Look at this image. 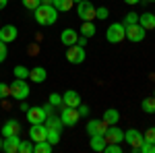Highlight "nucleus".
Here are the masks:
<instances>
[{
  "label": "nucleus",
  "instance_id": "nucleus-1",
  "mask_svg": "<svg viewBox=\"0 0 155 153\" xmlns=\"http://www.w3.org/2000/svg\"><path fill=\"white\" fill-rule=\"evenodd\" d=\"M33 17H35L37 25L48 27V25H54L58 21V11H56L52 4H39L35 11H33Z\"/></svg>",
  "mask_w": 155,
  "mask_h": 153
},
{
  "label": "nucleus",
  "instance_id": "nucleus-2",
  "mask_svg": "<svg viewBox=\"0 0 155 153\" xmlns=\"http://www.w3.org/2000/svg\"><path fill=\"white\" fill-rule=\"evenodd\" d=\"M106 39L110 44H120L126 39V25L124 23H112L106 31Z\"/></svg>",
  "mask_w": 155,
  "mask_h": 153
},
{
  "label": "nucleus",
  "instance_id": "nucleus-3",
  "mask_svg": "<svg viewBox=\"0 0 155 153\" xmlns=\"http://www.w3.org/2000/svg\"><path fill=\"white\" fill-rule=\"evenodd\" d=\"M11 97L23 101L29 97V83L27 79H15V83H11Z\"/></svg>",
  "mask_w": 155,
  "mask_h": 153
},
{
  "label": "nucleus",
  "instance_id": "nucleus-4",
  "mask_svg": "<svg viewBox=\"0 0 155 153\" xmlns=\"http://www.w3.org/2000/svg\"><path fill=\"white\" fill-rule=\"evenodd\" d=\"M60 120L64 126H74L79 120H81V114L77 108H68V106H62V112H60Z\"/></svg>",
  "mask_w": 155,
  "mask_h": 153
},
{
  "label": "nucleus",
  "instance_id": "nucleus-5",
  "mask_svg": "<svg viewBox=\"0 0 155 153\" xmlns=\"http://www.w3.org/2000/svg\"><path fill=\"white\" fill-rule=\"evenodd\" d=\"M124 141L130 145L132 151H139V149H141V145L145 143V137H143V132H141V130L130 128V130H126V132H124Z\"/></svg>",
  "mask_w": 155,
  "mask_h": 153
},
{
  "label": "nucleus",
  "instance_id": "nucleus-6",
  "mask_svg": "<svg viewBox=\"0 0 155 153\" xmlns=\"http://www.w3.org/2000/svg\"><path fill=\"white\" fill-rule=\"evenodd\" d=\"M77 15L81 17V21H93L95 19V6L89 0H83L77 4Z\"/></svg>",
  "mask_w": 155,
  "mask_h": 153
},
{
  "label": "nucleus",
  "instance_id": "nucleus-7",
  "mask_svg": "<svg viewBox=\"0 0 155 153\" xmlns=\"http://www.w3.org/2000/svg\"><path fill=\"white\" fill-rule=\"evenodd\" d=\"M66 60H68L71 64H81L85 60V48L79 46V44L68 46V50H66Z\"/></svg>",
  "mask_w": 155,
  "mask_h": 153
},
{
  "label": "nucleus",
  "instance_id": "nucleus-8",
  "mask_svg": "<svg viewBox=\"0 0 155 153\" xmlns=\"http://www.w3.org/2000/svg\"><path fill=\"white\" fill-rule=\"evenodd\" d=\"M145 29L141 23H132V25H126V39L130 42H143L145 39Z\"/></svg>",
  "mask_w": 155,
  "mask_h": 153
},
{
  "label": "nucleus",
  "instance_id": "nucleus-9",
  "mask_svg": "<svg viewBox=\"0 0 155 153\" xmlns=\"http://www.w3.org/2000/svg\"><path fill=\"white\" fill-rule=\"evenodd\" d=\"M25 114H27V120L31 124H44L46 122V116H48L46 108H29Z\"/></svg>",
  "mask_w": 155,
  "mask_h": 153
},
{
  "label": "nucleus",
  "instance_id": "nucleus-10",
  "mask_svg": "<svg viewBox=\"0 0 155 153\" xmlns=\"http://www.w3.org/2000/svg\"><path fill=\"white\" fill-rule=\"evenodd\" d=\"M104 139H106V145L107 143H122L124 141V130L118 128V124H112V126H107Z\"/></svg>",
  "mask_w": 155,
  "mask_h": 153
},
{
  "label": "nucleus",
  "instance_id": "nucleus-11",
  "mask_svg": "<svg viewBox=\"0 0 155 153\" xmlns=\"http://www.w3.org/2000/svg\"><path fill=\"white\" fill-rule=\"evenodd\" d=\"M46 137H48V126H46V124H31V128H29V139L33 143L46 141Z\"/></svg>",
  "mask_w": 155,
  "mask_h": 153
},
{
  "label": "nucleus",
  "instance_id": "nucleus-12",
  "mask_svg": "<svg viewBox=\"0 0 155 153\" xmlns=\"http://www.w3.org/2000/svg\"><path fill=\"white\" fill-rule=\"evenodd\" d=\"M107 126L110 124L104 118L101 120H91V122H87V132H89V137H93V135H106Z\"/></svg>",
  "mask_w": 155,
  "mask_h": 153
},
{
  "label": "nucleus",
  "instance_id": "nucleus-13",
  "mask_svg": "<svg viewBox=\"0 0 155 153\" xmlns=\"http://www.w3.org/2000/svg\"><path fill=\"white\" fill-rule=\"evenodd\" d=\"M17 35H19V31H17L15 25H2V27H0V39H2L4 44L17 42Z\"/></svg>",
  "mask_w": 155,
  "mask_h": 153
},
{
  "label": "nucleus",
  "instance_id": "nucleus-14",
  "mask_svg": "<svg viewBox=\"0 0 155 153\" xmlns=\"http://www.w3.org/2000/svg\"><path fill=\"white\" fill-rule=\"evenodd\" d=\"M19 145H21L19 135H15V137H4V141H2V151H6V153H19Z\"/></svg>",
  "mask_w": 155,
  "mask_h": 153
},
{
  "label": "nucleus",
  "instance_id": "nucleus-15",
  "mask_svg": "<svg viewBox=\"0 0 155 153\" xmlns=\"http://www.w3.org/2000/svg\"><path fill=\"white\" fill-rule=\"evenodd\" d=\"M81 104V95L77 93L74 89H68L66 93L62 95V106H68V108H77Z\"/></svg>",
  "mask_w": 155,
  "mask_h": 153
},
{
  "label": "nucleus",
  "instance_id": "nucleus-16",
  "mask_svg": "<svg viewBox=\"0 0 155 153\" xmlns=\"http://www.w3.org/2000/svg\"><path fill=\"white\" fill-rule=\"evenodd\" d=\"M77 39H79V33H77L74 29H71V27H68V29H64V31L60 33V42H62L66 48L74 46V44H77Z\"/></svg>",
  "mask_w": 155,
  "mask_h": 153
},
{
  "label": "nucleus",
  "instance_id": "nucleus-17",
  "mask_svg": "<svg viewBox=\"0 0 155 153\" xmlns=\"http://www.w3.org/2000/svg\"><path fill=\"white\" fill-rule=\"evenodd\" d=\"M0 132H2V137H15V135L21 132V124H19L17 120H8V122L0 128Z\"/></svg>",
  "mask_w": 155,
  "mask_h": 153
},
{
  "label": "nucleus",
  "instance_id": "nucleus-18",
  "mask_svg": "<svg viewBox=\"0 0 155 153\" xmlns=\"http://www.w3.org/2000/svg\"><path fill=\"white\" fill-rule=\"evenodd\" d=\"M46 77H48V72H46L44 66H33V68H29V81L44 83V81H46Z\"/></svg>",
  "mask_w": 155,
  "mask_h": 153
},
{
  "label": "nucleus",
  "instance_id": "nucleus-19",
  "mask_svg": "<svg viewBox=\"0 0 155 153\" xmlns=\"http://www.w3.org/2000/svg\"><path fill=\"white\" fill-rule=\"evenodd\" d=\"M89 147H91L93 151L101 153L104 149H106V139H104V135H93L91 141H89Z\"/></svg>",
  "mask_w": 155,
  "mask_h": 153
},
{
  "label": "nucleus",
  "instance_id": "nucleus-20",
  "mask_svg": "<svg viewBox=\"0 0 155 153\" xmlns=\"http://www.w3.org/2000/svg\"><path fill=\"white\" fill-rule=\"evenodd\" d=\"M139 23L143 25L145 29H155V15L153 12H143V15H139Z\"/></svg>",
  "mask_w": 155,
  "mask_h": 153
},
{
  "label": "nucleus",
  "instance_id": "nucleus-21",
  "mask_svg": "<svg viewBox=\"0 0 155 153\" xmlns=\"http://www.w3.org/2000/svg\"><path fill=\"white\" fill-rule=\"evenodd\" d=\"M104 120H106L110 126H112V124H118V120H120V112H118V110H114V108H107L106 112H104Z\"/></svg>",
  "mask_w": 155,
  "mask_h": 153
},
{
  "label": "nucleus",
  "instance_id": "nucleus-22",
  "mask_svg": "<svg viewBox=\"0 0 155 153\" xmlns=\"http://www.w3.org/2000/svg\"><path fill=\"white\" fill-rule=\"evenodd\" d=\"M52 6H54L58 12H68L72 6H74V2H72V0H54Z\"/></svg>",
  "mask_w": 155,
  "mask_h": 153
},
{
  "label": "nucleus",
  "instance_id": "nucleus-23",
  "mask_svg": "<svg viewBox=\"0 0 155 153\" xmlns=\"http://www.w3.org/2000/svg\"><path fill=\"white\" fill-rule=\"evenodd\" d=\"M81 35L83 37H93L95 35V23L93 21H83V25H81Z\"/></svg>",
  "mask_w": 155,
  "mask_h": 153
},
{
  "label": "nucleus",
  "instance_id": "nucleus-24",
  "mask_svg": "<svg viewBox=\"0 0 155 153\" xmlns=\"http://www.w3.org/2000/svg\"><path fill=\"white\" fill-rule=\"evenodd\" d=\"M48 128H58V130H62V120H60V116H54V114H50V116H46V122H44Z\"/></svg>",
  "mask_w": 155,
  "mask_h": 153
},
{
  "label": "nucleus",
  "instance_id": "nucleus-25",
  "mask_svg": "<svg viewBox=\"0 0 155 153\" xmlns=\"http://www.w3.org/2000/svg\"><path fill=\"white\" fill-rule=\"evenodd\" d=\"M52 143L48 141H39V143H33V153H50L52 151Z\"/></svg>",
  "mask_w": 155,
  "mask_h": 153
},
{
  "label": "nucleus",
  "instance_id": "nucleus-26",
  "mask_svg": "<svg viewBox=\"0 0 155 153\" xmlns=\"http://www.w3.org/2000/svg\"><path fill=\"white\" fill-rule=\"evenodd\" d=\"M141 108H143L145 114H155V95L153 97H145L143 104H141Z\"/></svg>",
  "mask_w": 155,
  "mask_h": 153
},
{
  "label": "nucleus",
  "instance_id": "nucleus-27",
  "mask_svg": "<svg viewBox=\"0 0 155 153\" xmlns=\"http://www.w3.org/2000/svg\"><path fill=\"white\" fill-rule=\"evenodd\" d=\"M46 141L52 143V145H58V143H60V130L58 128H48V137H46Z\"/></svg>",
  "mask_w": 155,
  "mask_h": 153
},
{
  "label": "nucleus",
  "instance_id": "nucleus-28",
  "mask_svg": "<svg viewBox=\"0 0 155 153\" xmlns=\"http://www.w3.org/2000/svg\"><path fill=\"white\" fill-rule=\"evenodd\" d=\"M15 79H29V68L23 66V64H19V66H15Z\"/></svg>",
  "mask_w": 155,
  "mask_h": 153
},
{
  "label": "nucleus",
  "instance_id": "nucleus-29",
  "mask_svg": "<svg viewBox=\"0 0 155 153\" xmlns=\"http://www.w3.org/2000/svg\"><path fill=\"white\" fill-rule=\"evenodd\" d=\"M19 153H33V141H21Z\"/></svg>",
  "mask_w": 155,
  "mask_h": 153
},
{
  "label": "nucleus",
  "instance_id": "nucleus-30",
  "mask_svg": "<svg viewBox=\"0 0 155 153\" xmlns=\"http://www.w3.org/2000/svg\"><path fill=\"white\" fill-rule=\"evenodd\" d=\"M104 151L106 153H122V147H120V143H107Z\"/></svg>",
  "mask_w": 155,
  "mask_h": 153
},
{
  "label": "nucleus",
  "instance_id": "nucleus-31",
  "mask_svg": "<svg viewBox=\"0 0 155 153\" xmlns=\"http://www.w3.org/2000/svg\"><path fill=\"white\" fill-rule=\"evenodd\" d=\"M6 97H11V85L0 83V99H6Z\"/></svg>",
  "mask_w": 155,
  "mask_h": 153
},
{
  "label": "nucleus",
  "instance_id": "nucleus-32",
  "mask_svg": "<svg viewBox=\"0 0 155 153\" xmlns=\"http://www.w3.org/2000/svg\"><path fill=\"white\" fill-rule=\"evenodd\" d=\"M107 17H110V11H107L106 6L95 8V19H101V21H104V19H107Z\"/></svg>",
  "mask_w": 155,
  "mask_h": 153
},
{
  "label": "nucleus",
  "instance_id": "nucleus-33",
  "mask_svg": "<svg viewBox=\"0 0 155 153\" xmlns=\"http://www.w3.org/2000/svg\"><path fill=\"white\" fill-rule=\"evenodd\" d=\"M39 4H41V0H23V6L29 8V11H35Z\"/></svg>",
  "mask_w": 155,
  "mask_h": 153
},
{
  "label": "nucleus",
  "instance_id": "nucleus-34",
  "mask_svg": "<svg viewBox=\"0 0 155 153\" xmlns=\"http://www.w3.org/2000/svg\"><path fill=\"white\" fill-rule=\"evenodd\" d=\"M143 137H145V141H147V143H151V145H155V126H151V128L147 130V132H145Z\"/></svg>",
  "mask_w": 155,
  "mask_h": 153
},
{
  "label": "nucleus",
  "instance_id": "nucleus-35",
  "mask_svg": "<svg viewBox=\"0 0 155 153\" xmlns=\"http://www.w3.org/2000/svg\"><path fill=\"white\" fill-rule=\"evenodd\" d=\"M132 23H139V15L137 12H128L124 17V25H132Z\"/></svg>",
  "mask_w": 155,
  "mask_h": 153
},
{
  "label": "nucleus",
  "instance_id": "nucleus-36",
  "mask_svg": "<svg viewBox=\"0 0 155 153\" xmlns=\"http://www.w3.org/2000/svg\"><path fill=\"white\" fill-rule=\"evenodd\" d=\"M50 106H54V108L62 106V95H58V93H52V95H50Z\"/></svg>",
  "mask_w": 155,
  "mask_h": 153
},
{
  "label": "nucleus",
  "instance_id": "nucleus-37",
  "mask_svg": "<svg viewBox=\"0 0 155 153\" xmlns=\"http://www.w3.org/2000/svg\"><path fill=\"white\" fill-rule=\"evenodd\" d=\"M6 56H8V48H6V44L0 39V64L6 60Z\"/></svg>",
  "mask_w": 155,
  "mask_h": 153
},
{
  "label": "nucleus",
  "instance_id": "nucleus-38",
  "mask_svg": "<svg viewBox=\"0 0 155 153\" xmlns=\"http://www.w3.org/2000/svg\"><path fill=\"white\" fill-rule=\"evenodd\" d=\"M141 153H155V145H151V143L145 141L143 145H141V149H139Z\"/></svg>",
  "mask_w": 155,
  "mask_h": 153
},
{
  "label": "nucleus",
  "instance_id": "nucleus-39",
  "mask_svg": "<svg viewBox=\"0 0 155 153\" xmlns=\"http://www.w3.org/2000/svg\"><path fill=\"white\" fill-rule=\"evenodd\" d=\"M77 110H79V114H81V116H87V114H89V108L83 106V104H79V106H77Z\"/></svg>",
  "mask_w": 155,
  "mask_h": 153
},
{
  "label": "nucleus",
  "instance_id": "nucleus-40",
  "mask_svg": "<svg viewBox=\"0 0 155 153\" xmlns=\"http://www.w3.org/2000/svg\"><path fill=\"white\" fill-rule=\"evenodd\" d=\"M77 44H79V46H83V48H85V44H87V37L79 35V39H77Z\"/></svg>",
  "mask_w": 155,
  "mask_h": 153
},
{
  "label": "nucleus",
  "instance_id": "nucleus-41",
  "mask_svg": "<svg viewBox=\"0 0 155 153\" xmlns=\"http://www.w3.org/2000/svg\"><path fill=\"white\" fill-rule=\"evenodd\" d=\"M37 52H39V48H37V46H29V54H31V56L37 54Z\"/></svg>",
  "mask_w": 155,
  "mask_h": 153
},
{
  "label": "nucleus",
  "instance_id": "nucleus-42",
  "mask_svg": "<svg viewBox=\"0 0 155 153\" xmlns=\"http://www.w3.org/2000/svg\"><path fill=\"white\" fill-rule=\"evenodd\" d=\"M19 108H21L23 112H27V110H29V108H31V106H29V104H25V99H23V101H21V106H19Z\"/></svg>",
  "mask_w": 155,
  "mask_h": 153
},
{
  "label": "nucleus",
  "instance_id": "nucleus-43",
  "mask_svg": "<svg viewBox=\"0 0 155 153\" xmlns=\"http://www.w3.org/2000/svg\"><path fill=\"white\" fill-rule=\"evenodd\" d=\"M124 2H126V4H128V6H134V4H137V2H139V0H124Z\"/></svg>",
  "mask_w": 155,
  "mask_h": 153
},
{
  "label": "nucleus",
  "instance_id": "nucleus-44",
  "mask_svg": "<svg viewBox=\"0 0 155 153\" xmlns=\"http://www.w3.org/2000/svg\"><path fill=\"white\" fill-rule=\"evenodd\" d=\"M6 4H8V0H0V11H2V8H4Z\"/></svg>",
  "mask_w": 155,
  "mask_h": 153
},
{
  "label": "nucleus",
  "instance_id": "nucleus-45",
  "mask_svg": "<svg viewBox=\"0 0 155 153\" xmlns=\"http://www.w3.org/2000/svg\"><path fill=\"white\" fill-rule=\"evenodd\" d=\"M54 0H41V4H52Z\"/></svg>",
  "mask_w": 155,
  "mask_h": 153
},
{
  "label": "nucleus",
  "instance_id": "nucleus-46",
  "mask_svg": "<svg viewBox=\"0 0 155 153\" xmlns=\"http://www.w3.org/2000/svg\"><path fill=\"white\" fill-rule=\"evenodd\" d=\"M72 2H74V4H79V2H83V0H72Z\"/></svg>",
  "mask_w": 155,
  "mask_h": 153
},
{
  "label": "nucleus",
  "instance_id": "nucleus-47",
  "mask_svg": "<svg viewBox=\"0 0 155 153\" xmlns=\"http://www.w3.org/2000/svg\"><path fill=\"white\" fill-rule=\"evenodd\" d=\"M2 141H4V137H2V139H0V149H2Z\"/></svg>",
  "mask_w": 155,
  "mask_h": 153
},
{
  "label": "nucleus",
  "instance_id": "nucleus-48",
  "mask_svg": "<svg viewBox=\"0 0 155 153\" xmlns=\"http://www.w3.org/2000/svg\"><path fill=\"white\" fill-rule=\"evenodd\" d=\"M147 2H155V0H147Z\"/></svg>",
  "mask_w": 155,
  "mask_h": 153
},
{
  "label": "nucleus",
  "instance_id": "nucleus-49",
  "mask_svg": "<svg viewBox=\"0 0 155 153\" xmlns=\"http://www.w3.org/2000/svg\"><path fill=\"white\" fill-rule=\"evenodd\" d=\"M153 15H155V11H153Z\"/></svg>",
  "mask_w": 155,
  "mask_h": 153
},
{
  "label": "nucleus",
  "instance_id": "nucleus-50",
  "mask_svg": "<svg viewBox=\"0 0 155 153\" xmlns=\"http://www.w3.org/2000/svg\"><path fill=\"white\" fill-rule=\"evenodd\" d=\"M153 95H155V93H153Z\"/></svg>",
  "mask_w": 155,
  "mask_h": 153
}]
</instances>
